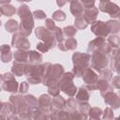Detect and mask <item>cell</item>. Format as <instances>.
<instances>
[{
  "instance_id": "e575fe53",
  "label": "cell",
  "mask_w": 120,
  "mask_h": 120,
  "mask_svg": "<svg viewBox=\"0 0 120 120\" xmlns=\"http://www.w3.org/2000/svg\"><path fill=\"white\" fill-rule=\"evenodd\" d=\"M65 108L67 109L66 111H68V112H73V111L77 110V108H78L77 100L75 98H69L68 100H66Z\"/></svg>"
},
{
  "instance_id": "8d00e7d4",
  "label": "cell",
  "mask_w": 120,
  "mask_h": 120,
  "mask_svg": "<svg viewBox=\"0 0 120 120\" xmlns=\"http://www.w3.org/2000/svg\"><path fill=\"white\" fill-rule=\"evenodd\" d=\"M69 116H70V120H87L88 119V115L79 112L78 110L69 112Z\"/></svg>"
},
{
  "instance_id": "9f6ffc18",
  "label": "cell",
  "mask_w": 120,
  "mask_h": 120,
  "mask_svg": "<svg viewBox=\"0 0 120 120\" xmlns=\"http://www.w3.org/2000/svg\"><path fill=\"white\" fill-rule=\"evenodd\" d=\"M87 120H101L100 118H95V117H89V119Z\"/></svg>"
},
{
  "instance_id": "d6986e66",
  "label": "cell",
  "mask_w": 120,
  "mask_h": 120,
  "mask_svg": "<svg viewBox=\"0 0 120 120\" xmlns=\"http://www.w3.org/2000/svg\"><path fill=\"white\" fill-rule=\"evenodd\" d=\"M50 120H70L69 112L66 110H52Z\"/></svg>"
},
{
  "instance_id": "f6af8a7d",
  "label": "cell",
  "mask_w": 120,
  "mask_h": 120,
  "mask_svg": "<svg viewBox=\"0 0 120 120\" xmlns=\"http://www.w3.org/2000/svg\"><path fill=\"white\" fill-rule=\"evenodd\" d=\"M89 109H90V105L88 102L86 103H78V108L77 110L86 115H88V112H89Z\"/></svg>"
},
{
  "instance_id": "74e56055",
  "label": "cell",
  "mask_w": 120,
  "mask_h": 120,
  "mask_svg": "<svg viewBox=\"0 0 120 120\" xmlns=\"http://www.w3.org/2000/svg\"><path fill=\"white\" fill-rule=\"evenodd\" d=\"M11 113H12V105H11V103L9 101L3 102L2 108L0 110V114H3L7 117Z\"/></svg>"
},
{
  "instance_id": "f1b7e54d",
  "label": "cell",
  "mask_w": 120,
  "mask_h": 120,
  "mask_svg": "<svg viewBox=\"0 0 120 120\" xmlns=\"http://www.w3.org/2000/svg\"><path fill=\"white\" fill-rule=\"evenodd\" d=\"M106 24H107V26L109 28V31H110V34L111 35H115L120 30V24H119V22L118 21L110 20V21L106 22Z\"/></svg>"
},
{
  "instance_id": "be15d7a7",
  "label": "cell",
  "mask_w": 120,
  "mask_h": 120,
  "mask_svg": "<svg viewBox=\"0 0 120 120\" xmlns=\"http://www.w3.org/2000/svg\"><path fill=\"white\" fill-rule=\"evenodd\" d=\"M29 120H34V119H33V118H32V119H29Z\"/></svg>"
},
{
  "instance_id": "4dcf8cb0",
  "label": "cell",
  "mask_w": 120,
  "mask_h": 120,
  "mask_svg": "<svg viewBox=\"0 0 120 120\" xmlns=\"http://www.w3.org/2000/svg\"><path fill=\"white\" fill-rule=\"evenodd\" d=\"M63 44L66 51H74L77 48L78 42L74 38H68L65 41H63Z\"/></svg>"
},
{
  "instance_id": "91938a15",
  "label": "cell",
  "mask_w": 120,
  "mask_h": 120,
  "mask_svg": "<svg viewBox=\"0 0 120 120\" xmlns=\"http://www.w3.org/2000/svg\"><path fill=\"white\" fill-rule=\"evenodd\" d=\"M0 81H2V75L0 74Z\"/></svg>"
},
{
  "instance_id": "e7e4bbea",
  "label": "cell",
  "mask_w": 120,
  "mask_h": 120,
  "mask_svg": "<svg viewBox=\"0 0 120 120\" xmlns=\"http://www.w3.org/2000/svg\"><path fill=\"white\" fill-rule=\"evenodd\" d=\"M0 16H1V13H0Z\"/></svg>"
},
{
  "instance_id": "f35d334b",
  "label": "cell",
  "mask_w": 120,
  "mask_h": 120,
  "mask_svg": "<svg viewBox=\"0 0 120 120\" xmlns=\"http://www.w3.org/2000/svg\"><path fill=\"white\" fill-rule=\"evenodd\" d=\"M62 31H63V35L66 36L68 38L74 37L76 35V33H77V29L73 25H68V26L64 27L62 29Z\"/></svg>"
},
{
  "instance_id": "83f0119b",
  "label": "cell",
  "mask_w": 120,
  "mask_h": 120,
  "mask_svg": "<svg viewBox=\"0 0 120 120\" xmlns=\"http://www.w3.org/2000/svg\"><path fill=\"white\" fill-rule=\"evenodd\" d=\"M5 28H6V30L8 33L15 34V33H17L19 31V23H18V22L16 20L10 19V20H8V21L6 22Z\"/></svg>"
},
{
  "instance_id": "60d3db41",
  "label": "cell",
  "mask_w": 120,
  "mask_h": 120,
  "mask_svg": "<svg viewBox=\"0 0 120 120\" xmlns=\"http://www.w3.org/2000/svg\"><path fill=\"white\" fill-rule=\"evenodd\" d=\"M60 89H59V82L57 83H52L51 85L48 86V95L53 97H56L59 95Z\"/></svg>"
},
{
  "instance_id": "11a10c76",
  "label": "cell",
  "mask_w": 120,
  "mask_h": 120,
  "mask_svg": "<svg viewBox=\"0 0 120 120\" xmlns=\"http://www.w3.org/2000/svg\"><path fill=\"white\" fill-rule=\"evenodd\" d=\"M0 120H7V117L3 114H0Z\"/></svg>"
},
{
  "instance_id": "5b68a950",
  "label": "cell",
  "mask_w": 120,
  "mask_h": 120,
  "mask_svg": "<svg viewBox=\"0 0 120 120\" xmlns=\"http://www.w3.org/2000/svg\"><path fill=\"white\" fill-rule=\"evenodd\" d=\"M64 67L60 64H53L49 68L48 72L42 79V83L46 85L47 87L52 83L59 82V80L61 79L62 75L64 74Z\"/></svg>"
},
{
  "instance_id": "277c9868",
  "label": "cell",
  "mask_w": 120,
  "mask_h": 120,
  "mask_svg": "<svg viewBox=\"0 0 120 120\" xmlns=\"http://www.w3.org/2000/svg\"><path fill=\"white\" fill-rule=\"evenodd\" d=\"M74 75L72 72H64L59 80V89L69 98H73L77 93V87L73 83Z\"/></svg>"
},
{
  "instance_id": "ac0fdd59",
  "label": "cell",
  "mask_w": 120,
  "mask_h": 120,
  "mask_svg": "<svg viewBox=\"0 0 120 120\" xmlns=\"http://www.w3.org/2000/svg\"><path fill=\"white\" fill-rule=\"evenodd\" d=\"M69 9H70V12L71 14L75 17V18H79V17H82L83 15V11H84V8L82 5V3L78 0H72L70 1V6H69Z\"/></svg>"
},
{
  "instance_id": "ab89813d",
  "label": "cell",
  "mask_w": 120,
  "mask_h": 120,
  "mask_svg": "<svg viewBox=\"0 0 120 120\" xmlns=\"http://www.w3.org/2000/svg\"><path fill=\"white\" fill-rule=\"evenodd\" d=\"M87 25L88 24L86 23V22H85V20L83 19L82 16L79 17V18H75V20H74V27L76 29L82 30V29H85L87 27Z\"/></svg>"
},
{
  "instance_id": "d4e9b609",
  "label": "cell",
  "mask_w": 120,
  "mask_h": 120,
  "mask_svg": "<svg viewBox=\"0 0 120 120\" xmlns=\"http://www.w3.org/2000/svg\"><path fill=\"white\" fill-rule=\"evenodd\" d=\"M14 62L18 63H28V51L17 50L13 53Z\"/></svg>"
},
{
  "instance_id": "c3c4849f",
  "label": "cell",
  "mask_w": 120,
  "mask_h": 120,
  "mask_svg": "<svg viewBox=\"0 0 120 120\" xmlns=\"http://www.w3.org/2000/svg\"><path fill=\"white\" fill-rule=\"evenodd\" d=\"M45 28L48 29L49 31H52L54 27H55V23H54V21L52 19H46L45 20Z\"/></svg>"
},
{
  "instance_id": "52a82bcc",
  "label": "cell",
  "mask_w": 120,
  "mask_h": 120,
  "mask_svg": "<svg viewBox=\"0 0 120 120\" xmlns=\"http://www.w3.org/2000/svg\"><path fill=\"white\" fill-rule=\"evenodd\" d=\"M35 34L38 38L42 40V43H44L49 48V50H51L56 46V40L54 39L52 32L49 31L48 29H46L44 26L37 27L35 30Z\"/></svg>"
},
{
  "instance_id": "484cf974",
  "label": "cell",
  "mask_w": 120,
  "mask_h": 120,
  "mask_svg": "<svg viewBox=\"0 0 120 120\" xmlns=\"http://www.w3.org/2000/svg\"><path fill=\"white\" fill-rule=\"evenodd\" d=\"M65 104L66 99L62 96L58 95L56 97H53L52 99V110H64Z\"/></svg>"
},
{
  "instance_id": "b9f144b4",
  "label": "cell",
  "mask_w": 120,
  "mask_h": 120,
  "mask_svg": "<svg viewBox=\"0 0 120 120\" xmlns=\"http://www.w3.org/2000/svg\"><path fill=\"white\" fill-rule=\"evenodd\" d=\"M67 18V15L64 11H62L61 9H58V10H55L53 13H52V19L53 21H57V22H63L65 21Z\"/></svg>"
},
{
  "instance_id": "4fadbf2b",
  "label": "cell",
  "mask_w": 120,
  "mask_h": 120,
  "mask_svg": "<svg viewBox=\"0 0 120 120\" xmlns=\"http://www.w3.org/2000/svg\"><path fill=\"white\" fill-rule=\"evenodd\" d=\"M103 98H104V102L107 105H110L112 110L118 109L120 107V98H119L118 95L116 93H114L113 91H110V92L106 93L103 96Z\"/></svg>"
},
{
  "instance_id": "94428289",
  "label": "cell",
  "mask_w": 120,
  "mask_h": 120,
  "mask_svg": "<svg viewBox=\"0 0 120 120\" xmlns=\"http://www.w3.org/2000/svg\"><path fill=\"white\" fill-rule=\"evenodd\" d=\"M1 89H2V87H1V86H0V92H1Z\"/></svg>"
},
{
  "instance_id": "603a6c76",
  "label": "cell",
  "mask_w": 120,
  "mask_h": 120,
  "mask_svg": "<svg viewBox=\"0 0 120 120\" xmlns=\"http://www.w3.org/2000/svg\"><path fill=\"white\" fill-rule=\"evenodd\" d=\"M28 63H18V62H13V65L11 67V73L17 77H21L24 75L26 67Z\"/></svg>"
},
{
  "instance_id": "ee69618b",
  "label": "cell",
  "mask_w": 120,
  "mask_h": 120,
  "mask_svg": "<svg viewBox=\"0 0 120 120\" xmlns=\"http://www.w3.org/2000/svg\"><path fill=\"white\" fill-rule=\"evenodd\" d=\"M113 117L114 116H113V111H112V109L110 108V107H107L103 111V112H102V118H103V120H112Z\"/></svg>"
},
{
  "instance_id": "4316f807",
  "label": "cell",
  "mask_w": 120,
  "mask_h": 120,
  "mask_svg": "<svg viewBox=\"0 0 120 120\" xmlns=\"http://www.w3.org/2000/svg\"><path fill=\"white\" fill-rule=\"evenodd\" d=\"M42 54L37 51H28V63L33 65H38L42 62Z\"/></svg>"
},
{
  "instance_id": "30bf717a",
  "label": "cell",
  "mask_w": 120,
  "mask_h": 120,
  "mask_svg": "<svg viewBox=\"0 0 120 120\" xmlns=\"http://www.w3.org/2000/svg\"><path fill=\"white\" fill-rule=\"evenodd\" d=\"M11 45L17 48L18 50H24V51H28L31 46L30 41L27 39V38L19 32L13 34L11 39Z\"/></svg>"
},
{
  "instance_id": "f907efd6",
  "label": "cell",
  "mask_w": 120,
  "mask_h": 120,
  "mask_svg": "<svg viewBox=\"0 0 120 120\" xmlns=\"http://www.w3.org/2000/svg\"><path fill=\"white\" fill-rule=\"evenodd\" d=\"M81 3L82 5L83 8L86 9V8H91L95 7V3L96 2L95 1H90V0H82Z\"/></svg>"
},
{
  "instance_id": "9a60e30c",
  "label": "cell",
  "mask_w": 120,
  "mask_h": 120,
  "mask_svg": "<svg viewBox=\"0 0 120 120\" xmlns=\"http://www.w3.org/2000/svg\"><path fill=\"white\" fill-rule=\"evenodd\" d=\"M98 15V8L97 7H93L91 8H86L83 11V19L85 20L87 24H92L97 21V17Z\"/></svg>"
},
{
  "instance_id": "d6a6232c",
  "label": "cell",
  "mask_w": 120,
  "mask_h": 120,
  "mask_svg": "<svg viewBox=\"0 0 120 120\" xmlns=\"http://www.w3.org/2000/svg\"><path fill=\"white\" fill-rule=\"evenodd\" d=\"M23 98L25 100V102L35 111L36 109H38V99L35 96L33 95H25L23 96Z\"/></svg>"
},
{
  "instance_id": "5bb4252c",
  "label": "cell",
  "mask_w": 120,
  "mask_h": 120,
  "mask_svg": "<svg viewBox=\"0 0 120 120\" xmlns=\"http://www.w3.org/2000/svg\"><path fill=\"white\" fill-rule=\"evenodd\" d=\"M38 109L47 112H51L52 110V98L48 94H42L38 98Z\"/></svg>"
},
{
  "instance_id": "f546056e",
  "label": "cell",
  "mask_w": 120,
  "mask_h": 120,
  "mask_svg": "<svg viewBox=\"0 0 120 120\" xmlns=\"http://www.w3.org/2000/svg\"><path fill=\"white\" fill-rule=\"evenodd\" d=\"M34 120H50V112H44L39 109H36L33 112Z\"/></svg>"
},
{
  "instance_id": "836d02e7",
  "label": "cell",
  "mask_w": 120,
  "mask_h": 120,
  "mask_svg": "<svg viewBox=\"0 0 120 120\" xmlns=\"http://www.w3.org/2000/svg\"><path fill=\"white\" fill-rule=\"evenodd\" d=\"M98 74V78H99V79L105 80V81H107V82L111 81L112 78V71L110 68H105L104 69L100 70Z\"/></svg>"
},
{
  "instance_id": "e0dca14e",
  "label": "cell",
  "mask_w": 120,
  "mask_h": 120,
  "mask_svg": "<svg viewBox=\"0 0 120 120\" xmlns=\"http://www.w3.org/2000/svg\"><path fill=\"white\" fill-rule=\"evenodd\" d=\"M74 97L78 103H86L90 98V94L89 91L86 89V87L82 85L77 89V93Z\"/></svg>"
},
{
  "instance_id": "6da1fadb",
  "label": "cell",
  "mask_w": 120,
  "mask_h": 120,
  "mask_svg": "<svg viewBox=\"0 0 120 120\" xmlns=\"http://www.w3.org/2000/svg\"><path fill=\"white\" fill-rule=\"evenodd\" d=\"M52 65V64L49 62L38 65H33L28 63L24 72V75L27 77V82L30 84H38L42 82L43 77L46 75Z\"/></svg>"
},
{
  "instance_id": "2e32d148",
  "label": "cell",
  "mask_w": 120,
  "mask_h": 120,
  "mask_svg": "<svg viewBox=\"0 0 120 120\" xmlns=\"http://www.w3.org/2000/svg\"><path fill=\"white\" fill-rule=\"evenodd\" d=\"M16 8L10 5V1H0V13L7 17H11L16 13Z\"/></svg>"
},
{
  "instance_id": "6125c7cd",
  "label": "cell",
  "mask_w": 120,
  "mask_h": 120,
  "mask_svg": "<svg viewBox=\"0 0 120 120\" xmlns=\"http://www.w3.org/2000/svg\"><path fill=\"white\" fill-rule=\"evenodd\" d=\"M0 26H1V21H0Z\"/></svg>"
},
{
  "instance_id": "7dc6e473",
  "label": "cell",
  "mask_w": 120,
  "mask_h": 120,
  "mask_svg": "<svg viewBox=\"0 0 120 120\" xmlns=\"http://www.w3.org/2000/svg\"><path fill=\"white\" fill-rule=\"evenodd\" d=\"M28 88H29V83H28L27 82H22L21 84L19 85L18 91H19L20 94L23 95V94H25V93L28 91Z\"/></svg>"
},
{
  "instance_id": "ba28073f",
  "label": "cell",
  "mask_w": 120,
  "mask_h": 120,
  "mask_svg": "<svg viewBox=\"0 0 120 120\" xmlns=\"http://www.w3.org/2000/svg\"><path fill=\"white\" fill-rule=\"evenodd\" d=\"M2 88L6 92L16 93L19 89V83L15 80V77L12 73H5L2 75Z\"/></svg>"
},
{
  "instance_id": "db71d44e",
  "label": "cell",
  "mask_w": 120,
  "mask_h": 120,
  "mask_svg": "<svg viewBox=\"0 0 120 120\" xmlns=\"http://www.w3.org/2000/svg\"><path fill=\"white\" fill-rule=\"evenodd\" d=\"M66 3H67L66 1H56V4H57L59 7H62V6H64Z\"/></svg>"
},
{
  "instance_id": "44dd1931",
  "label": "cell",
  "mask_w": 120,
  "mask_h": 120,
  "mask_svg": "<svg viewBox=\"0 0 120 120\" xmlns=\"http://www.w3.org/2000/svg\"><path fill=\"white\" fill-rule=\"evenodd\" d=\"M96 89H98L100 93V95L103 97L106 93L112 91V86L110 84L109 82L102 80V79H98V81L96 83Z\"/></svg>"
},
{
  "instance_id": "680465c9",
  "label": "cell",
  "mask_w": 120,
  "mask_h": 120,
  "mask_svg": "<svg viewBox=\"0 0 120 120\" xmlns=\"http://www.w3.org/2000/svg\"><path fill=\"white\" fill-rule=\"evenodd\" d=\"M2 105H3V102L0 100V110H1V108H2Z\"/></svg>"
},
{
  "instance_id": "1f68e13d",
  "label": "cell",
  "mask_w": 120,
  "mask_h": 120,
  "mask_svg": "<svg viewBox=\"0 0 120 120\" xmlns=\"http://www.w3.org/2000/svg\"><path fill=\"white\" fill-rule=\"evenodd\" d=\"M112 49H118L120 44V39L117 35H109L108 36V42H107Z\"/></svg>"
},
{
  "instance_id": "f5cc1de1",
  "label": "cell",
  "mask_w": 120,
  "mask_h": 120,
  "mask_svg": "<svg viewBox=\"0 0 120 120\" xmlns=\"http://www.w3.org/2000/svg\"><path fill=\"white\" fill-rule=\"evenodd\" d=\"M7 120H20V119H19V116L17 114L11 113L8 116H7Z\"/></svg>"
},
{
  "instance_id": "ffe728a7",
  "label": "cell",
  "mask_w": 120,
  "mask_h": 120,
  "mask_svg": "<svg viewBox=\"0 0 120 120\" xmlns=\"http://www.w3.org/2000/svg\"><path fill=\"white\" fill-rule=\"evenodd\" d=\"M0 52H1V61L3 63H8L12 59V52L10 50V46L8 44H3L0 46Z\"/></svg>"
},
{
  "instance_id": "d590c367",
  "label": "cell",
  "mask_w": 120,
  "mask_h": 120,
  "mask_svg": "<svg viewBox=\"0 0 120 120\" xmlns=\"http://www.w3.org/2000/svg\"><path fill=\"white\" fill-rule=\"evenodd\" d=\"M52 36H53V38H54V39L56 40V42H62V41H64V35H63V31H62V29L60 28V27H58V26H55L52 31Z\"/></svg>"
},
{
  "instance_id": "7bdbcfd3",
  "label": "cell",
  "mask_w": 120,
  "mask_h": 120,
  "mask_svg": "<svg viewBox=\"0 0 120 120\" xmlns=\"http://www.w3.org/2000/svg\"><path fill=\"white\" fill-rule=\"evenodd\" d=\"M102 112H103V111L98 107H90L89 112H88V115H89V117L100 118V116L102 115Z\"/></svg>"
},
{
  "instance_id": "9c48e42d",
  "label": "cell",
  "mask_w": 120,
  "mask_h": 120,
  "mask_svg": "<svg viewBox=\"0 0 120 120\" xmlns=\"http://www.w3.org/2000/svg\"><path fill=\"white\" fill-rule=\"evenodd\" d=\"M99 10L102 12L109 13L112 18H118L120 16V8L119 7L111 1L108 0H102L98 4Z\"/></svg>"
},
{
  "instance_id": "6f0895ef",
  "label": "cell",
  "mask_w": 120,
  "mask_h": 120,
  "mask_svg": "<svg viewBox=\"0 0 120 120\" xmlns=\"http://www.w3.org/2000/svg\"><path fill=\"white\" fill-rule=\"evenodd\" d=\"M112 120H119V118H118V117H113Z\"/></svg>"
},
{
  "instance_id": "681fc988",
  "label": "cell",
  "mask_w": 120,
  "mask_h": 120,
  "mask_svg": "<svg viewBox=\"0 0 120 120\" xmlns=\"http://www.w3.org/2000/svg\"><path fill=\"white\" fill-rule=\"evenodd\" d=\"M112 87L116 88V89H119L120 88V76L119 75H116L115 77H112V84H111Z\"/></svg>"
},
{
  "instance_id": "7c38bea8",
  "label": "cell",
  "mask_w": 120,
  "mask_h": 120,
  "mask_svg": "<svg viewBox=\"0 0 120 120\" xmlns=\"http://www.w3.org/2000/svg\"><path fill=\"white\" fill-rule=\"evenodd\" d=\"M82 81L85 83V85H92V84H96L97 82L98 81V74L93 70L90 67L87 68L84 72L82 73Z\"/></svg>"
},
{
  "instance_id": "7a4b0ae2",
  "label": "cell",
  "mask_w": 120,
  "mask_h": 120,
  "mask_svg": "<svg viewBox=\"0 0 120 120\" xmlns=\"http://www.w3.org/2000/svg\"><path fill=\"white\" fill-rule=\"evenodd\" d=\"M17 13L21 19L18 32L21 33L22 35H23L24 37H28L32 33V30L35 25L32 12L30 11V8L27 5L22 4L19 7Z\"/></svg>"
},
{
  "instance_id": "bcb514c9",
  "label": "cell",
  "mask_w": 120,
  "mask_h": 120,
  "mask_svg": "<svg viewBox=\"0 0 120 120\" xmlns=\"http://www.w3.org/2000/svg\"><path fill=\"white\" fill-rule=\"evenodd\" d=\"M32 15H33V18L36 19V20H44L47 17L46 13L43 10H40V9H38V10L33 11L32 12Z\"/></svg>"
},
{
  "instance_id": "7402d4cb",
  "label": "cell",
  "mask_w": 120,
  "mask_h": 120,
  "mask_svg": "<svg viewBox=\"0 0 120 120\" xmlns=\"http://www.w3.org/2000/svg\"><path fill=\"white\" fill-rule=\"evenodd\" d=\"M111 57V70L119 73V49H112Z\"/></svg>"
},
{
  "instance_id": "3957f363",
  "label": "cell",
  "mask_w": 120,
  "mask_h": 120,
  "mask_svg": "<svg viewBox=\"0 0 120 120\" xmlns=\"http://www.w3.org/2000/svg\"><path fill=\"white\" fill-rule=\"evenodd\" d=\"M91 59V55L89 53L81 52H75L72 54V63H73V68L72 73L74 77L80 78L82 76V73L84 70L89 68V62Z\"/></svg>"
},
{
  "instance_id": "cb8c5ba5",
  "label": "cell",
  "mask_w": 120,
  "mask_h": 120,
  "mask_svg": "<svg viewBox=\"0 0 120 120\" xmlns=\"http://www.w3.org/2000/svg\"><path fill=\"white\" fill-rule=\"evenodd\" d=\"M105 42H106L105 38H96L95 39L91 40L88 43L87 50H88V52H95V51H98Z\"/></svg>"
},
{
  "instance_id": "8992f818",
  "label": "cell",
  "mask_w": 120,
  "mask_h": 120,
  "mask_svg": "<svg viewBox=\"0 0 120 120\" xmlns=\"http://www.w3.org/2000/svg\"><path fill=\"white\" fill-rule=\"evenodd\" d=\"M91 68L98 73L108 67L110 62V55L100 52V51H95L93 52L91 55Z\"/></svg>"
},
{
  "instance_id": "816d5d0a",
  "label": "cell",
  "mask_w": 120,
  "mask_h": 120,
  "mask_svg": "<svg viewBox=\"0 0 120 120\" xmlns=\"http://www.w3.org/2000/svg\"><path fill=\"white\" fill-rule=\"evenodd\" d=\"M37 49L40 52H49V48L42 42H39V43L37 44Z\"/></svg>"
},
{
  "instance_id": "8fae6325",
  "label": "cell",
  "mask_w": 120,
  "mask_h": 120,
  "mask_svg": "<svg viewBox=\"0 0 120 120\" xmlns=\"http://www.w3.org/2000/svg\"><path fill=\"white\" fill-rule=\"evenodd\" d=\"M91 31L94 35H96L98 38H105L110 35L109 28L106 24V22L102 21H96L91 24Z\"/></svg>"
}]
</instances>
